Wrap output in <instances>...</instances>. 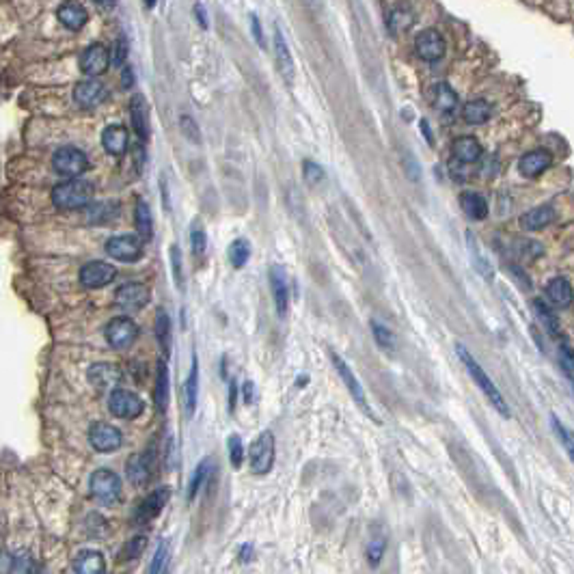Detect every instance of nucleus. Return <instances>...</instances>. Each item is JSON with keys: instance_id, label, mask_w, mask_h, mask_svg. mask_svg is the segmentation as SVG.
I'll list each match as a JSON object with an SVG mask.
<instances>
[{"instance_id": "20", "label": "nucleus", "mask_w": 574, "mask_h": 574, "mask_svg": "<svg viewBox=\"0 0 574 574\" xmlns=\"http://www.w3.org/2000/svg\"><path fill=\"white\" fill-rule=\"evenodd\" d=\"M553 164V156L546 151V149H536V151H529L520 158V173L525 177H538L542 175L544 171L551 169Z\"/></svg>"}, {"instance_id": "55", "label": "nucleus", "mask_w": 574, "mask_h": 574, "mask_svg": "<svg viewBox=\"0 0 574 574\" xmlns=\"http://www.w3.org/2000/svg\"><path fill=\"white\" fill-rule=\"evenodd\" d=\"M421 130H423V136H426L428 145L434 147V136H432V130H430V123L426 119H421Z\"/></svg>"}, {"instance_id": "22", "label": "nucleus", "mask_w": 574, "mask_h": 574, "mask_svg": "<svg viewBox=\"0 0 574 574\" xmlns=\"http://www.w3.org/2000/svg\"><path fill=\"white\" fill-rule=\"evenodd\" d=\"M74 572L76 574H106V559L100 551H93V549L80 551L74 557Z\"/></svg>"}, {"instance_id": "16", "label": "nucleus", "mask_w": 574, "mask_h": 574, "mask_svg": "<svg viewBox=\"0 0 574 574\" xmlns=\"http://www.w3.org/2000/svg\"><path fill=\"white\" fill-rule=\"evenodd\" d=\"M108 65H110V52L102 44H93L80 54V69L82 74H87L91 78L102 76L108 69Z\"/></svg>"}, {"instance_id": "15", "label": "nucleus", "mask_w": 574, "mask_h": 574, "mask_svg": "<svg viewBox=\"0 0 574 574\" xmlns=\"http://www.w3.org/2000/svg\"><path fill=\"white\" fill-rule=\"evenodd\" d=\"M415 50L417 54L428 61V63H434V61H440L447 52V44H445V37L434 30V28H428L423 33L417 35L415 39Z\"/></svg>"}, {"instance_id": "45", "label": "nucleus", "mask_w": 574, "mask_h": 574, "mask_svg": "<svg viewBox=\"0 0 574 574\" xmlns=\"http://www.w3.org/2000/svg\"><path fill=\"white\" fill-rule=\"evenodd\" d=\"M227 447H229V460H231V467L233 469H240L242 462H244V445H242V438L238 434H231L229 440H227Z\"/></svg>"}, {"instance_id": "10", "label": "nucleus", "mask_w": 574, "mask_h": 574, "mask_svg": "<svg viewBox=\"0 0 574 574\" xmlns=\"http://www.w3.org/2000/svg\"><path fill=\"white\" fill-rule=\"evenodd\" d=\"M106 253L117 262H139L143 257V240L136 235H115L106 242Z\"/></svg>"}, {"instance_id": "27", "label": "nucleus", "mask_w": 574, "mask_h": 574, "mask_svg": "<svg viewBox=\"0 0 574 574\" xmlns=\"http://www.w3.org/2000/svg\"><path fill=\"white\" fill-rule=\"evenodd\" d=\"M197 395H199V358L197 354L192 356V365H190V374L184 382V410L186 417H192L197 410Z\"/></svg>"}, {"instance_id": "61", "label": "nucleus", "mask_w": 574, "mask_h": 574, "mask_svg": "<svg viewBox=\"0 0 574 574\" xmlns=\"http://www.w3.org/2000/svg\"><path fill=\"white\" fill-rule=\"evenodd\" d=\"M143 3H145V7H147V9H151V7H156L158 0H143Z\"/></svg>"}, {"instance_id": "42", "label": "nucleus", "mask_w": 574, "mask_h": 574, "mask_svg": "<svg viewBox=\"0 0 574 574\" xmlns=\"http://www.w3.org/2000/svg\"><path fill=\"white\" fill-rule=\"evenodd\" d=\"M456 106H458V95H456V91L451 89L449 85H438V89H436V108L443 112V115H451L456 110Z\"/></svg>"}, {"instance_id": "3", "label": "nucleus", "mask_w": 574, "mask_h": 574, "mask_svg": "<svg viewBox=\"0 0 574 574\" xmlns=\"http://www.w3.org/2000/svg\"><path fill=\"white\" fill-rule=\"evenodd\" d=\"M89 488L93 499H98L102 505H117L123 497L121 477L110 469H98L89 479Z\"/></svg>"}, {"instance_id": "4", "label": "nucleus", "mask_w": 574, "mask_h": 574, "mask_svg": "<svg viewBox=\"0 0 574 574\" xmlns=\"http://www.w3.org/2000/svg\"><path fill=\"white\" fill-rule=\"evenodd\" d=\"M156 471H158V454L153 447H147L145 451H139V454H132L128 458L126 473L130 484L136 488L147 486L156 477Z\"/></svg>"}, {"instance_id": "38", "label": "nucleus", "mask_w": 574, "mask_h": 574, "mask_svg": "<svg viewBox=\"0 0 574 574\" xmlns=\"http://www.w3.org/2000/svg\"><path fill=\"white\" fill-rule=\"evenodd\" d=\"M169 563H171V544H169V540H162L156 549V555L151 559L147 574H167Z\"/></svg>"}, {"instance_id": "35", "label": "nucleus", "mask_w": 574, "mask_h": 574, "mask_svg": "<svg viewBox=\"0 0 574 574\" xmlns=\"http://www.w3.org/2000/svg\"><path fill=\"white\" fill-rule=\"evenodd\" d=\"M134 223H136V231L141 235V240H151L153 238V216H151V210L145 201H139L136 203V210H134Z\"/></svg>"}, {"instance_id": "39", "label": "nucleus", "mask_w": 574, "mask_h": 574, "mask_svg": "<svg viewBox=\"0 0 574 574\" xmlns=\"http://www.w3.org/2000/svg\"><path fill=\"white\" fill-rule=\"evenodd\" d=\"M462 117L467 119V123L479 126V123H484V121L490 117V106H488V102H484V100H471V102L464 104Z\"/></svg>"}, {"instance_id": "31", "label": "nucleus", "mask_w": 574, "mask_h": 574, "mask_svg": "<svg viewBox=\"0 0 574 574\" xmlns=\"http://www.w3.org/2000/svg\"><path fill=\"white\" fill-rule=\"evenodd\" d=\"M460 208L473 221H484L488 216V203L477 192H462L460 194Z\"/></svg>"}, {"instance_id": "33", "label": "nucleus", "mask_w": 574, "mask_h": 574, "mask_svg": "<svg viewBox=\"0 0 574 574\" xmlns=\"http://www.w3.org/2000/svg\"><path fill=\"white\" fill-rule=\"evenodd\" d=\"M385 553H387V533H382V529L376 527L374 533H372V538H369V542H367V561H369V566L376 568L382 561Z\"/></svg>"}, {"instance_id": "53", "label": "nucleus", "mask_w": 574, "mask_h": 574, "mask_svg": "<svg viewBox=\"0 0 574 574\" xmlns=\"http://www.w3.org/2000/svg\"><path fill=\"white\" fill-rule=\"evenodd\" d=\"M251 30H253V37L257 41L259 48H266V39H264V33H262V24H259V18L255 13H251Z\"/></svg>"}, {"instance_id": "60", "label": "nucleus", "mask_w": 574, "mask_h": 574, "mask_svg": "<svg viewBox=\"0 0 574 574\" xmlns=\"http://www.w3.org/2000/svg\"><path fill=\"white\" fill-rule=\"evenodd\" d=\"M98 5H104V7H115L117 0H95Z\"/></svg>"}, {"instance_id": "36", "label": "nucleus", "mask_w": 574, "mask_h": 574, "mask_svg": "<svg viewBox=\"0 0 574 574\" xmlns=\"http://www.w3.org/2000/svg\"><path fill=\"white\" fill-rule=\"evenodd\" d=\"M214 469H216V462H214L212 458H205V460L197 467V471H194V475H192V479H190V484H188V499H190V501L197 497V492L205 486V481L210 479V475H212Z\"/></svg>"}, {"instance_id": "12", "label": "nucleus", "mask_w": 574, "mask_h": 574, "mask_svg": "<svg viewBox=\"0 0 574 574\" xmlns=\"http://www.w3.org/2000/svg\"><path fill=\"white\" fill-rule=\"evenodd\" d=\"M89 443L95 451L100 454H110V451H117L123 443V434L119 428H115L112 423L106 421H95L89 428Z\"/></svg>"}, {"instance_id": "58", "label": "nucleus", "mask_w": 574, "mask_h": 574, "mask_svg": "<svg viewBox=\"0 0 574 574\" xmlns=\"http://www.w3.org/2000/svg\"><path fill=\"white\" fill-rule=\"evenodd\" d=\"M132 82H134L132 71H130V67H126L123 69V87H132Z\"/></svg>"}, {"instance_id": "14", "label": "nucleus", "mask_w": 574, "mask_h": 574, "mask_svg": "<svg viewBox=\"0 0 574 574\" xmlns=\"http://www.w3.org/2000/svg\"><path fill=\"white\" fill-rule=\"evenodd\" d=\"M117 268L108 262H89L80 268V283L89 290H100L115 281Z\"/></svg>"}, {"instance_id": "51", "label": "nucleus", "mask_w": 574, "mask_h": 574, "mask_svg": "<svg viewBox=\"0 0 574 574\" xmlns=\"http://www.w3.org/2000/svg\"><path fill=\"white\" fill-rule=\"evenodd\" d=\"M16 566V557L5 546H0V574H13Z\"/></svg>"}, {"instance_id": "48", "label": "nucleus", "mask_w": 574, "mask_h": 574, "mask_svg": "<svg viewBox=\"0 0 574 574\" xmlns=\"http://www.w3.org/2000/svg\"><path fill=\"white\" fill-rule=\"evenodd\" d=\"M303 175H305V182H307L309 186H317V184L324 180V169L320 167L317 162L305 160V164H303Z\"/></svg>"}, {"instance_id": "13", "label": "nucleus", "mask_w": 574, "mask_h": 574, "mask_svg": "<svg viewBox=\"0 0 574 574\" xmlns=\"http://www.w3.org/2000/svg\"><path fill=\"white\" fill-rule=\"evenodd\" d=\"M151 294L145 283H126L115 292V305L123 311H141L147 307Z\"/></svg>"}, {"instance_id": "43", "label": "nucleus", "mask_w": 574, "mask_h": 574, "mask_svg": "<svg viewBox=\"0 0 574 574\" xmlns=\"http://www.w3.org/2000/svg\"><path fill=\"white\" fill-rule=\"evenodd\" d=\"M190 246H192V255L194 257H203L205 249H208V235H205V229L201 225V221H194L190 227Z\"/></svg>"}, {"instance_id": "6", "label": "nucleus", "mask_w": 574, "mask_h": 574, "mask_svg": "<svg viewBox=\"0 0 574 574\" xmlns=\"http://www.w3.org/2000/svg\"><path fill=\"white\" fill-rule=\"evenodd\" d=\"M108 410L119 419H136L143 415L145 402L130 389H112L108 395Z\"/></svg>"}, {"instance_id": "44", "label": "nucleus", "mask_w": 574, "mask_h": 574, "mask_svg": "<svg viewBox=\"0 0 574 574\" xmlns=\"http://www.w3.org/2000/svg\"><path fill=\"white\" fill-rule=\"evenodd\" d=\"M372 331H374V339L382 350L393 352L395 350V335L391 333V328H387L385 324H380L378 320H372Z\"/></svg>"}, {"instance_id": "29", "label": "nucleus", "mask_w": 574, "mask_h": 574, "mask_svg": "<svg viewBox=\"0 0 574 574\" xmlns=\"http://www.w3.org/2000/svg\"><path fill=\"white\" fill-rule=\"evenodd\" d=\"M153 399H156V408L160 410V413H167V406H169V367H167V361L158 363Z\"/></svg>"}, {"instance_id": "9", "label": "nucleus", "mask_w": 574, "mask_h": 574, "mask_svg": "<svg viewBox=\"0 0 574 574\" xmlns=\"http://www.w3.org/2000/svg\"><path fill=\"white\" fill-rule=\"evenodd\" d=\"M169 501H171V488L169 486H160V488L151 490L149 495L139 503V508L134 512V522L136 525L153 522L162 514V510L167 508Z\"/></svg>"}, {"instance_id": "23", "label": "nucleus", "mask_w": 574, "mask_h": 574, "mask_svg": "<svg viewBox=\"0 0 574 574\" xmlns=\"http://www.w3.org/2000/svg\"><path fill=\"white\" fill-rule=\"evenodd\" d=\"M57 16H59V22L65 28H69V30H80L82 26L87 24V20H89L87 9L82 7L80 3H74V0H67V3H63L59 7Z\"/></svg>"}, {"instance_id": "2", "label": "nucleus", "mask_w": 574, "mask_h": 574, "mask_svg": "<svg viewBox=\"0 0 574 574\" xmlns=\"http://www.w3.org/2000/svg\"><path fill=\"white\" fill-rule=\"evenodd\" d=\"M93 184L87 180H67L52 188V203L59 210H78L93 201Z\"/></svg>"}, {"instance_id": "59", "label": "nucleus", "mask_w": 574, "mask_h": 574, "mask_svg": "<svg viewBox=\"0 0 574 574\" xmlns=\"http://www.w3.org/2000/svg\"><path fill=\"white\" fill-rule=\"evenodd\" d=\"M251 395H253V382H244V399H246V404L251 402Z\"/></svg>"}, {"instance_id": "1", "label": "nucleus", "mask_w": 574, "mask_h": 574, "mask_svg": "<svg viewBox=\"0 0 574 574\" xmlns=\"http://www.w3.org/2000/svg\"><path fill=\"white\" fill-rule=\"evenodd\" d=\"M456 352H458V356H460V361L464 363V367H467V372H469V376L473 378V382L479 387V391L488 397V402L495 406V410L497 413L501 415V417H510V406H508V402H505V397H503V393L497 389V385L490 380V376L484 372V367L475 361V356L462 346V344H458L456 346Z\"/></svg>"}, {"instance_id": "8", "label": "nucleus", "mask_w": 574, "mask_h": 574, "mask_svg": "<svg viewBox=\"0 0 574 574\" xmlns=\"http://www.w3.org/2000/svg\"><path fill=\"white\" fill-rule=\"evenodd\" d=\"M52 167L59 175L67 180H76L89 169V160L76 147H61L52 158Z\"/></svg>"}, {"instance_id": "34", "label": "nucleus", "mask_w": 574, "mask_h": 574, "mask_svg": "<svg viewBox=\"0 0 574 574\" xmlns=\"http://www.w3.org/2000/svg\"><path fill=\"white\" fill-rule=\"evenodd\" d=\"M413 24H415V13L410 11L408 7H395V9H391V13L387 18V26H389V30L393 35L406 33Z\"/></svg>"}, {"instance_id": "21", "label": "nucleus", "mask_w": 574, "mask_h": 574, "mask_svg": "<svg viewBox=\"0 0 574 574\" xmlns=\"http://www.w3.org/2000/svg\"><path fill=\"white\" fill-rule=\"evenodd\" d=\"M274 54H276V63H279L281 76H283L287 82H294V76H296L294 59H292L290 46H287V41H285V37H283L279 24L274 26Z\"/></svg>"}, {"instance_id": "41", "label": "nucleus", "mask_w": 574, "mask_h": 574, "mask_svg": "<svg viewBox=\"0 0 574 574\" xmlns=\"http://www.w3.org/2000/svg\"><path fill=\"white\" fill-rule=\"evenodd\" d=\"M249 257H251V244H249V240L238 238L235 242H231V246H229V262H231V266L244 268L246 262H249Z\"/></svg>"}, {"instance_id": "28", "label": "nucleus", "mask_w": 574, "mask_h": 574, "mask_svg": "<svg viewBox=\"0 0 574 574\" xmlns=\"http://www.w3.org/2000/svg\"><path fill=\"white\" fill-rule=\"evenodd\" d=\"M553 221H555V210L551 208V205H542V208H533L527 214H522L520 225L527 231H540V229L549 227Z\"/></svg>"}, {"instance_id": "26", "label": "nucleus", "mask_w": 574, "mask_h": 574, "mask_svg": "<svg viewBox=\"0 0 574 574\" xmlns=\"http://www.w3.org/2000/svg\"><path fill=\"white\" fill-rule=\"evenodd\" d=\"M130 119H132V128L141 141L149 139V119H147V104L143 95H134L130 102Z\"/></svg>"}, {"instance_id": "18", "label": "nucleus", "mask_w": 574, "mask_h": 574, "mask_svg": "<svg viewBox=\"0 0 574 574\" xmlns=\"http://www.w3.org/2000/svg\"><path fill=\"white\" fill-rule=\"evenodd\" d=\"M270 290H272L276 313L283 317L287 313V307H290V287H287V276H285L283 266L270 268Z\"/></svg>"}, {"instance_id": "19", "label": "nucleus", "mask_w": 574, "mask_h": 574, "mask_svg": "<svg viewBox=\"0 0 574 574\" xmlns=\"http://www.w3.org/2000/svg\"><path fill=\"white\" fill-rule=\"evenodd\" d=\"M89 380L98 389H117L121 385V369L112 363H95L89 367Z\"/></svg>"}, {"instance_id": "47", "label": "nucleus", "mask_w": 574, "mask_h": 574, "mask_svg": "<svg viewBox=\"0 0 574 574\" xmlns=\"http://www.w3.org/2000/svg\"><path fill=\"white\" fill-rule=\"evenodd\" d=\"M559 367L563 369V374L568 380H572V367H574V356H572V348H570V341L563 339L561 346H559Z\"/></svg>"}, {"instance_id": "32", "label": "nucleus", "mask_w": 574, "mask_h": 574, "mask_svg": "<svg viewBox=\"0 0 574 574\" xmlns=\"http://www.w3.org/2000/svg\"><path fill=\"white\" fill-rule=\"evenodd\" d=\"M451 149H454L456 160L462 164H473L481 158V145L473 136H460Z\"/></svg>"}, {"instance_id": "7", "label": "nucleus", "mask_w": 574, "mask_h": 574, "mask_svg": "<svg viewBox=\"0 0 574 574\" xmlns=\"http://www.w3.org/2000/svg\"><path fill=\"white\" fill-rule=\"evenodd\" d=\"M249 462L251 471L255 475H266L270 473L274 464V436L272 432H262L249 447Z\"/></svg>"}, {"instance_id": "37", "label": "nucleus", "mask_w": 574, "mask_h": 574, "mask_svg": "<svg viewBox=\"0 0 574 574\" xmlns=\"http://www.w3.org/2000/svg\"><path fill=\"white\" fill-rule=\"evenodd\" d=\"M156 337H158V344L164 350V354H169V350H171V317L162 309L156 313Z\"/></svg>"}, {"instance_id": "50", "label": "nucleus", "mask_w": 574, "mask_h": 574, "mask_svg": "<svg viewBox=\"0 0 574 574\" xmlns=\"http://www.w3.org/2000/svg\"><path fill=\"white\" fill-rule=\"evenodd\" d=\"M126 59H128V41L123 39V37H119V39L115 41V46H112L110 61H112L115 65H123V63H126Z\"/></svg>"}, {"instance_id": "57", "label": "nucleus", "mask_w": 574, "mask_h": 574, "mask_svg": "<svg viewBox=\"0 0 574 574\" xmlns=\"http://www.w3.org/2000/svg\"><path fill=\"white\" fill-rule=\"evenodd\" d=\"M26 574H48V570L44 566H39V563H30L28 570H26Z\"/></svg>"}, {"instance_id": "30", "label": "nucleus", "mask_w": 574, "mask_h": 574, "mask_svg": "<svg viewBox=\"0 0 574 574\" xmlns=\"http://www.w3.org/2000/svg\"><path fill=\"white\" fill-rule=\"evenodd\" d=\"M531 307H533V313L538 315V320H540V324H542L544 331H546L551 337H559V335H561V324H559V317L555 315V311H553L546 303H542L540 298L533 300Z\"/></svg>"}, {"instance_id": "49", "label": "nucleus", "mask_w": 574, "mask_h": 574, "mask_svg": "<svg viewBox=\"0 0 574 574\" xmlns=\"http://www.w3.org/2000/svg\"><path fill=\"white\" fill-rule=\"evenodd\" d=\"M180 128H182V132H184V136H186L188 141H192V143H199V141H201V132H199V128H197V123H194L188 115H184V117L180 119Z\"/></svg>"}, {"instance_id": "25", "label": "nucleus", "mask_w": 574, "mask_h": 574, "mask_svg": "<svg viewBox=\"0 0 574 574\" xmlns=\"http://www.w3.org/2000/svg\"><path fill=\"white\" fill-rule=\"evenodd\" d=\"M546 296L555 307L568 309L572 305V285H570V281L566 276L551 279L549 285H546Z\"/></svg>"}, {"instance_id": "54", "label": "nucleus", "mask_w": 574, "mask_h": 574, "mask_svg": "<svg viewBox=\"0 0 574 574\" xmlns=\"http://www.w3.org/2000/svg\"><path fill=\"white\" fill-rule=\"evenodd\" d=\"M194 18L199 20V26H201L203 30H208V26H210V24H208V13H205L203 5H199V3L194 5Z\"/></svg>"}, {"instance_id": "46", "label": "nucleus", "mask_w": 574, "mask_h": 574, "mask_svg": "<svg viewBox=\"0 0 574 574\" xmlns=\"http://www.w3.org/2000/svg\"><path fill=\"white\" fill-rule=\"evenodd\" d=\"M551 428H553V432L557 434V438L563 443V447H566V454L572 458V456H574V443H572V434L566 430V426H563V423H561V421H559L555 415L551 417Z\"/></svg>"}, {"instance_id": "56", "label": "nucleus", "mask_w": 574, "mask_h": 574, "mask_svg": "<svg viewBox=\"0 0 574 574\" xmlns=\"http://www.w3.org/2000/svg\"><path fill=\"white\" fill-rule=\"evenodd\" d=\"M251 557H253V546L251 544H244L242 551H240V559L246 563V561H251Z\"/></svg>"}, {"instance_id": "17", "label": "nucleus", "mask_w": 574, "mask_h": 574, "mask_svg": "<svg viewBox=\"0 0 574 574\" xmlns=\"http://www.w3.org/2000/svg\"><path fill=\"white\" fill-rule=\"evenodd\" d=\"M106 98V89L100 80L95 78H89V80H82L76 85L74 89V100L82 106V108H93L98 104H102Z\"/></svg>"}, {"instance_id": "24", "label": "nucleus", "mask_w": 574, "mask_h": 574, "mask_svg": "<svg viewBox=\"0 0 574 574\" xmlns=\"http://www.w3.org/2000/svg\"><path fill=\"white\" fill-rule=\"evenodd\" d=\"M128 143H130V136H128V130L123 128V126H108L102 132V145L112 156H123V153H126L128 151Z\"/></svg>"}, {"instance_id": "11", "label": "nucleus", "mask_w": 574, "mask_h": 574, "mask_svg": "<svg viewBox=\"0 0 574 574\" xmlns=\"http://www.w3.org/2000/svg\"><path fill=\"white\" fill-rule=\"evenodd\" d=\"M331 361H333V365H335V369H337L339 378L344 380V385H346L348 393H350V395H352V399L356 402V406L363 410L365 415H372V417L376 419V415L372 413V408H369V404H367L365 391H363V387H361L358 378L354 376V372H352V369L348 367V363H346V361H344L339 354H335V352H331ZM376 421H378V419H376Z\"/></svg>"}, {"instance_id": "52", "label": "nucleus", "mask_w": 574, "mask_h": 574, "mask_svg": "<svg viewBox=\"0 0 574 574\" xmlns=\"http://www.w3.org/2000/svg\"><path fill=\"white\" fill-rule=\"evenodd\" d=\"M171 264H173V276H175V283H177V287H182L184 283V279H182V253H180V249L177 246L173 244L171 246Z\"/></svg>"}, {"instance_id": "5", "label": "nucleus", "mask_w": 574, "mask_h": 574, "mask_svg": "<svg viewBox=\"0 0 574 574\" xmlns=\"http://www.w3.org/2000/svg\"><path fill=\"white\" fill-rule=\"evenodd\" d=\"M104 335H106V341L112 350H128L139 339V326L132 317L119 315L106 324Z\"/></svg>"}, {"instance_id": "40", "label": "nucleus", "mask_w": 574, "mask_h": 574, "mask_svg": "<svg viewBox=\"0 0 574 574\" xmlns=\"http://www.w3.org/2000/svg\"><path fill=\"white\" fill-rule=\"evenodd\" d=\"M145 549H147V536H134L132 540H128L126 544L121 546V551H119V561H134V559H139L143 553H145Z\"/></svg>"}]
</instances>
